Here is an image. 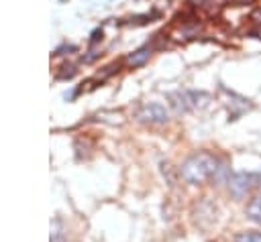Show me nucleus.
Here are the masks:
<instances>
[{
    "label": "nucleus",
    "mask_w": 261,
    "mask_h": 242,
    "mask_svg": "<svg viewBox=\"0 0 261 242\" xmlns=\"http://www.w3.org/2000/svg\"><path fill=\"white\" fill-rule=\"evenodd\" d=\"M253 0H234V4H251Z\"/></svg>",
    "instance_id": "11"
},
{
    "label": "nucleus",
    "mask_w": 261,
    "mask_h": 242,
    "mask_svg": "<svg viewBox=\"0 0 261 242\" xmlns=\"http://www.w3.org/2000/svg\"><path fill=\"white\" fill-rule=\"evenodd\" d=\"M259 179H261V175H259Z\"/></svg>",
    "instance_id": "12"
},
{
    "label": "nucleus",
    "mask_w": 261,
    "mask_h": 242,
    "mask_svg": "<svg viewBox=\"0 0 261 242\" xmlns=\"http://www.w3.org/2000/svg\"><path fill=\"white\" fill-rule=\"evenodd\" d=\"M51 242H67L65 240V232H63V226L59 220H55L51 224Z\"/></svg>",
    "instance_id": "7"
},
{
    "label": "nucleus",
    "mask_w": 261,
    "mask_h": 242,
    "mask_svg": "<svg viewBox=\"0 0 261 242\" xmlns=\"http://www.w3.org/2000/svg\"><path fill=\"white\" fill-rule=\"evenodd\" d=\"M149 55H151V49H149V47H141V49H137L135 53L128 55V65L139 67V65H143V63L149 59Z\"/></svg>",
    "instance_id": "6"
},
{
    "label": "nucleus",
    "mask_w": 261,
    "mask_h": 242,
    "mask_svg": "<svg viewBox=\"0 0 261 242\" xmlns=\"http://www.w3.org/2000/svg\"><path fill=\"white\" fill-rule=\"evenodd\" d=\"M259 181V175H253V173H234L228 177V191L234 199H243Z\"/></svg>",
    "instance_id": "3"
},
{
    "label": "nucleus",
    "mask_w": 261,
    "mask_h": 242,
    "mask_svg": "<svg viewBox=\"0 0 261 242\" xmlns=\"http://www.w3.org/2000/svg\"><path fill=\"white\" fill-rule=\"evenodd\" d=\"M137 118L141 122H149V124H163V122H167V110H165V106L151 102V104H145L137 112Z\"/></svg>",
    "instance_id": "4"
},
{
    "label": "nucleus",
    "mask_w": 261,
    "mask_h": 242,
    "mask_svg": "<svg viewBox=\"0 0 261 242\" xmlns=\"http://www.w3.org/2000/svg\"><path fill=\"white\" fill-rule=\"evenodd\" d=\"M216 169H218V159L208 150H200V153L190 155L181 163L179 175L190 185H202L216 173Z\"/></svg>",
    "instance_id": "1"
},
{
    "label": "nucleus",
    "mask_w": 261,
    "mask_h": 242,
    "mask_svg": "<svg viewBox=\"0 0 261 242\" xmlns=\"http://www.w3.org/2000/svg\"><path fill=\"white\" fill-rule=\"evenodd\" d=\"M245 214H247V218H249L251 222H255V224L261 226V193H257L255 197L249 199Z\"/></svg>",
    "instance_id": "5"
},
{
    "label": "nucleus",
    "mask_w": 261,
    "mask_h": 242,
    "mask_svg": "<svg viewBox=\"0 0 261 242\" xmlns=\"http://www.w3.org/2000/svg\"><path fill=\"white\" fill-rule=\"evenodd\" d=\"M171 106L177 112H188L194 108H204L210 100V96L206 92H173L169 96Z\"/></svg>",
    "instance_id": "2"
},
{
    "label": "nucleus",
    "mask_w": 261,
    "mask_h": 242,
    "mask_svg": "<svg viewBox=\"0 0 261 242\" xmlns=\"http://www.w3.org/2000/svg\"><path fill=\"white\" fill-rule=\"evenodd\" d=\"M251 20H253L255 24H259V26H261V6H259V8H255V10L251 12Z\"/></svg>",
    "instance_id": "9"
},
{
    "label": "nucleus",
    "mask_w": 261,
    "mask_h": 242,
    "mask_svg": "<svg viewBox=\"0 0 261 242\" xmlns=\"http://www.w3.org/2000/svg\"><path fill=\"white\" fill-rule=\"evenodd\" d=\"M251 35H253V37H257V39H261V28H257V31H253Z\"/></svg>",
    "instance_id": "10"
},
{
    "label": "nucleus",
    "mask_w": 261,
    "mask_h": 242,
    "mask_svg": "<svg viewBox=\"0 0 261 242\" xmlns=\"http://www.w3.org/2000/svg\"><path fill=\"white\" fill-rule=\"evenodd\" d=\"M232 242H261V232H241Z\"/></svg>",
    "instance_id": "8"
}]
</instances>
